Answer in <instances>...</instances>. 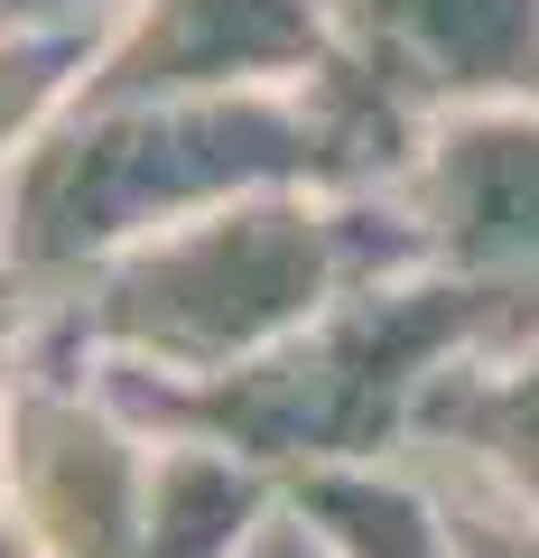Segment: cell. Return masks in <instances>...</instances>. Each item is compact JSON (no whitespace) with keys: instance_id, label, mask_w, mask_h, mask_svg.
<instances>
[{"instance_id":"cell-10","label":"cell","mask_w":539,"mask_h":558,"mask_svg":"<svg viewBox=\"0 0 539 558\" xmlns=\"http://www.w3.org/2000/svg\"><path fill=\"white\" fill-rule=\"evenodd\" d=\"M289 512L326 539V558H465L456 502L419 457L317 465L289 484Z\"/></svg>"},{"instance_id":"cell-18","label":"cell","mask_w":539,"mask_h":558,"mask_svg":"<svg viewBox=\"0 0 539 558\" xmlns=\"http://www.w3.org/2000/svg\"><path fill=\"white\" fill-rule=\"evenodd\" d=\"M0 223H10V186H0Z\"/></svg>"},{"instance_id":"cell-3","label":"cell","mask_w":539,"mask_h":558,"mask_svg":"<svg viewBox=\"0 0 539 558\" xmlns=\"http://www.w3.org/2000/svg\"><path fill=\"white\" fill-rule=\"evenodd\" d=\"M502 336H520V317L502 299H483V289H465L446 270H391L215 381H131L112 363L102 373L159 428L223 438L252 465H270L280 484H298L317 465L409 457L428 391Z\"/></svg>"},{"instance_id":"cell-14","label":"cell","mask_w":539,"mask_h":558,"mask_svg":"<svg viewBox=\"0 0 539 558\" xmlns=\"http://www.w3.org/2000/svg\"><path fill=\"white\" fill-rule=\"evenodd\" d=\"M242 558H326V539H317V531H307V521L280 502V512H270V531H260Z\"/></svg>"},{"instance_id":"cell-11","label":"cell","mask_w":539,"mask_h":558,"mask_svg":"<svg viewBox=\"0 0 539 558\" xmlns=\"http://www.w3.org/2000/svg\"><path fill=\"white\" fill-rule=\"evenodd\" d=\"M84 65H94V28L84 20L0 10V186H10V168L65 121V102L84 94Z\"/></svg>"},{"instance_id":"cell-1","label":"cell","mask_w":539,"mask_h":558,"mask_svg":"<svg viewBox=\"0 0 539 558\" xmlns=\"http://www.w3.org/2000/svg\"><path fill=\"white\" fill-rule=\"evenodd\" d=\"M419 140L428 121L400 112L344 57H326L289 94H75L65 121L10 168L0 252L65 299L112 252L233 196H270V186L400 196Z\"/></svg>"},{"instance_id":"cell-12","label":"cell","mask_w":539,"mask_h":558,"mask_svg":"<svg viewBox=\"0 0 539 558\" xmlns=\"http://www.w3.org/2000/svg\"><path fill=\"white\" fill-rule=\"evenodd\" d=\"M57 289H47L38 270H20V260L0 252V410H10V391H20V373H28V354L47 344V326H57Z\"/></svg>"},{"instance_id":"cell-15","label":"cell","mask_w":539,"mask_h":558,"mask_svg":"<svg viewBox=\"0 0 539 558\" xmlns=\"http://www.w3.org/2000/svg\"><path fill=\"white\" fill-rule=\"evenodd\" d=\"M57 10H65V20H84V28H102L112 10H131V0H57Z\"/></svg>"},{"instance_id":"cell-13","label":"cell","mask_w":539,"mask_h":558,"mask_svg":"<svg viewBox=\"0 0 539 558\" xmlns=\"http://www.w3.org/2000/svg\"><path fill=\"white\" fill-rule=\"evenodd\" d=\"M438 484H446V475H438ZM446 502H456L465 558H539V512H530V502L475 494V484H446Z\"/></svg>"},{"instance_id":"cell-7","label":"cell","mask_w":539,"mask_h":558,"mask_svg":"<svg viewBox=\"0 0 539 558\" xmlns=\"http://www.w3.org/2000/svg\"><path fill=\"white\" fill-rule=\"evenodd\" d=\"M326 10L335 57L419 121L539 102V0H326Z\"/></svg>"},{"instance_id":"cell-6","label":"cell","mask_w":539,"mask_h":558,"mask_svg":"<svg viewBox=\"0 0 539 558\" xmlns=\"http://www.w3.org/2000/svg\"><path fill=\"white\" fill-rule=\"evenodd\" d=\"M326 57V0H131L94 28L84 94H289Z\"/></svg>"},{"instance_id":"cell-9","label":"cell","mask_w":539,"mask_h":558,"mask_svg":"<svg viewBox=\"0 0 539 558\" xmlns=\"http://www.w3.org/2000/svg\"><path fill=\"white\" fill-rule=\"evenodd\" d=\"M280 502H289V484L270 465H252L242 447L196 438V428H159V465H149L131 558H242L270 531Z\"/></svg>"},{"instance_id":"cell-4","label":"cell","mask_w":539,"mask_h":558,"mask_svg":"<svg viewBox=\"0 0 539 558\" xmlns=\"http://www.w3.org/2000/svg\"><path fill=\"white\" fill-rule=\"evenodd\" d=\"M149 465L159 418L102 373V354L57 307L0 410V531H20L38 558H131Z\"/></svg>"},{"instance_id":"cell-16","label":"cell","mask_w":539,"mask_h":558,"mask_svg":"<svg viewBox=\"0 0 539 558\" xmlns=\"http://www.w3.org/2000/svg\"><path fill=\"white\" fill-rule=\"evenodd\" d=\"M0 558H38V549H28V539H20V531H0Z\"/></svg>"},{"instance_id":"cell-17","label":"cell","mask_w":539,"mask_h":558,"mask_svg":"<svg viewBox=\"0 0 539 558\" xmlns=\"http://www.w3.org/2000/svg\"><path fill=\"white\" fill-rule=\"evenodd\" d=\"M0 10H57V0H0ZM57 20H65V10H57Z\"/></svg>"},{"instance_id":"cell-2","label":"cell","mask_w":539,"mask_h":558,"mask_svg":"<svg viewBox=\"0 0 539 558\" xmlns=\"http://www.w3.org/2000/svg\"><path fill=\"white\" fill-rule=\"evenodd\" d=\"M391 270H419L400 196L270 186L112 252L65 289V326L131 381H215Z\"/></svg>"},{"instance_id":"cell-8","label":"cell","mask_w":539,"mask_h":558,"mask_svg":"<svg viewBox=\"0 0 539 558\" xmlns=\"http://www.w3.org/2000/svg\"><path fill=\"white\" fill-rule=\"evenodd\" d=\"M409 457L446 484H475V494H502V502L539 512V326L465 354L428 391Z\"/></svg>"},{"instance_id":"cell-5","label":"cell","mask_w":539,"mask_h":558,"mask_svg":"<svg viewBox=\"0 0 539 558\" xmlns=\"http://www.w3.org/2000/svg\"><path fill=\"white\" fill-rule=\"evenodd\" d=\"M400 215L419 233V270H446L539 326V102L428 121L400 178Z\"/></svg>"}]
</instances>
